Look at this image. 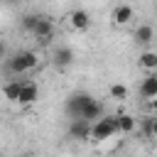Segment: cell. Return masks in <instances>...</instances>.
I'll return each mask as SVG.
<instances>
[{"label": "cell", "mask_w": 157, "mask_h": 157, "mask_svg": "<svg viewBox=\"0 0 157 157\" xmlns=\"http://www.w3.org/2000/svg\"><path fill=\"white\" fill-rule=\"evenodd\" d=\"M142 130H145V135H147V137L157 140V115H152V118H145V123H142Z\"/></svg>", "instance_id": "9a60e30c"}, {"label": "cell", "mask_w": 157, "mask_h": 157, "mask_svg": "<svg viewBox=\"0 0 157 157\" xmlns=\"http://www.w3.org/2000/svg\"><path fill=\"white\" fill-rule=\"evenodd\" d=\"M91 125H93V123H88V120H71L69 135H71L74 140L86 142V140H91Z\"/></svg>", "instance_id": "ba28073f"}, {"label": "cell", "mask_w": 157, "mask_h": 157, "mask_svg": "<svg viewBox=\"0 0 157 157\" xmlns=\"http://www.w3.org/2000/svg\"><path fill=\"white\" fill-rule=\"evenodd\" d=\"M137 66L147 74H157V52L152 49H145L140 56H137Z\"/></svg>", "instance_id": "30bf717a"}, {"label": "cell", "mask_w": 157, "mask_h": 157, "mask_svg": "<svg viewBox=\"0 0 157 157\" xmlns=\"http://www.w3.org/2000/svg\"><path fill=\"white\" fill-rule=\"evenodd\" d=\"M37 22H39V15H25V17H22V27H25L27 32H34Z\"/></svg>", "instance_id": "e0dca14e"}, {"label": "cell", "mask_w": 157, "mask_h": 157, "mask_svg": "<svg viewBox=\"0 0 157 157\" xmlns=\"http://www.w3.org/2000/svg\"><path fill=\"white\" fill-rule=\"evenodd\" d=\"M22 81H25V78H12V81H7V83L2 86V93H5V98H7V101H12V103H17V96H20V88H22Z\"/></svg>", "instance_id": "4fadbf2b"}, {"label": "cell", "mask_w": 157, "mask_h": 157, "mask_svg": "<svg viewBox=\"0 0 157 157\" xmlns=\"http://www.w3.org/2000/svg\"><path fill=\"white\" fill-rule=\"evenodd\" d=\"M22 157H32V155H22Z\"/></svg>", "instance_id": "d6986e66"}, {"label": "cell", "mask_w": 157, "mask_h": 157, "mask_svg": "<svg viewBox=\"0 0 157 157\" xmlns=\"http://www.w3.org/2000/svg\"><path fill=\"white\" fill-rule=\"evenodd\" d=\"M140 96H142L147 103L157 98V74H147V76L142 78V83H140Z\"/></svg>", "instance_id": "9c48e42d"}, {"label": "cell", "mask_w": 157, "mask_h": 157, "mask_svg": "<svg viewBox=\"0 0 157 157\" xmlns=\"http://www.w3.org/2000/svg\"><path fill=\"white\" fill-rule=\"evenodd\" d=\"M115 120H118V132H120V135H130V132L137 130V120H135L130 113H118Z\"/></svg>", "instance_id": "8fae6325"}, {"label": "cell", "mask_w": 157, "mask_h": 157, "mask_svg": "<svg viewBox=\"0 0 157 157\" xmlns=\"http://www.w3.org/2000/svg\"><path fill=\"white\" fill-rule=\"evenodd\" d=\"M39 66V54L34 52V49H22V52H17L12 59H10V71L20 78V76H25V74H29V71H34Z\"/></svg>", "instance_id": "7a4b0ae2"}, {"label": "cell", "mask_w": 157, "mask_h": 157, "mask_svg": "<svg viewBox=\"0 0 157 157\" xmlns=\"http://www.w3.org/2000/svg\"><path fill=\"white\" fill-rule=\"evenodd\" d=\"M150 110L157 115V98H155V101H150Z\"/></svg>", "instance_id": "ac0fdd59"}, {"label": "cell", "mask_w": 157, "mask_h": 157, "mask_svg": "<svg viewBox=\"0 0 157 157\" xmlns=\"http://www.w3.org/2000/svg\"><path fill=\"white\" fill-rule=\"evenodd\" d=\"M110 98H115V101L128 98V86H123V83H113V86H110Z\"/></svg>", "instance_id": "2e32d148"}, {"label": "cell", "mask_w": 157, "mask_h": 157, "mask_svg": "<svg viewBox=\"0 0 157 157\" xmlns=\"http://www.w3.org/2000/svg\"><path fill=\"white\" fill-rule=\"evenodd\" d=\"M32 34L37 37V42L49 44V42L54 39V22H52L49 17H39V22H37V27H34Z\"/></svg>", "instance_id": "52a82bcc"}, {"label": "cell", "mask_w": 157, "mask_h": 157, "mask_svg": "<svg viewBox=\"0 0 157 157\" xmlns=\"http://www.w3.org/2000/svg\"><path fill=\"white\" fill-rule=\"evenodd\" d=\"M71 61H74V49L71 47H59L54 52V64L56 66H69Z\"/></svg>", "instance_id": "5bb4252c"}, {"label": "cell", "mask_w": 157, "mask_h": 157, "mask_svg": "<svg viewBox=\"0 0 157 157\" xmlns=\"http://www.w3.org/2000/svg\"><path fill=\"white\" fill-rule=\"evenodd\" d=\"M132 17H135V10L130 7V5H115L113 10H110V22L115 25V27H125V25H130L132 22Z\"/></svg>", "instance_id": "5b68a950"}, {"label": "cell", "mask_w": 157, "mask_h": 157, "mask_svg": "<svg viewBox=\"0 0 157 157\" xmlns=\"http://www.w3.org/2000/svg\"><path fill=\"white\" fill-rule=\"evenodd\" d=\"M66 113L71 115V120H88V123H96L103 118V103L98 98H93L91 93H74L66 98Z\"/></svg>", "instance_id": "6da1fadb"}, {"label": "cell", "mask_w": 157, "mask_h": 157, "mask_svg": "<svg viewBox=\"0 0 157 157\" xmlns=\"http://www.w3.org/2000/svg\"><path fill=\"white\" fill-rule=\"evenodd\" d=\"M5 2H12V0H5Z\"/></svg>", "instance_id": "ffe728a7"}, {"label": "cell", "mask_w": 157, "mask_h": 157, "mask_svg": "<svg viewBox=\"0 0 157 157\" xmlns=\"http://www.w3.org/2000/svg\"><path fill=\"white\" fill-rule=\"evenodd\" d=\"M66 22H69V27H71L74 32H86V29L91 27V15L78 7V10H71V12H69Z\"/></svg>", "instance_id": "8992f818"}, {"label": "cell", "mask_w": 157, "mask_h": 157, "mask_svg": "<svg viewBox=\"0 0 157 157\" xmlns=\"http://www.w3.org/2000/svg\"><path fill=\"white\" fill-rule=\"evenodd\" d=\"M115 135H120L115 115H103L101 120H96L91 125V142H105V140H110Z\"/></svg>", "instance_id": "3957f363"}, {"label": "cell", "mask_w": 157, "mask_h": 157, "mask_svg": "<svg viewBox=\"0 0 157 157\" xmlns=\"http://www.w3.org/2000/svg\"><path fill=\"white\" fill-rule=\"evenodd\" d=\"M132 37H135L137 44H150L155 39V27L152 25H137L135 32H132Z\"/></svg>", "instance_id": "7c38bea8"}, {"label": "cell", "mask_w": 157, "mask_h": 157, "mask_svg": "<svg viewBox=\"0 0 157 157\" xmlns=\"http://www.w3.org/2000/svg\"><path fill=\"white\" fill-rule=\"evenodd\" d=\"M37 98H39V86L34 81L25 78L22 88H20V96H17V105H32V103H37Z\"/></svg>", "instance_id": "277c9868"}]
</instances>
